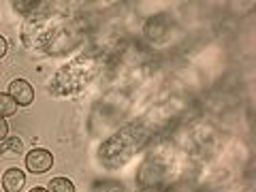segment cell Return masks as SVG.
<instances>
[{
	"mask_svg": "<svg viewBox=\"0 0 256 192\" xmlns=\"http://www.w3.org/2000/svg\"><path fill=\"white\" fill-rule=\"evenodd\" d=\"M9 94H11V98L18 102V107H28L34 102V88H32L26 79H15V82H11Z\"/></svg>",
	"mask_w": 256,
	"mask_h": 192,
	"instance_id": "obj_3",
	"label": "cell"
},
{
	"mask_svg": "<svg viewBox=\"0 0 256 192\" xmlns=\"http://www.w3.org/2000/svg\"><path fill=\"white\" fill-rule=\"evenodd\" d=\"M6 50H9V45H6V38L0 34V60H2L4 56H6Z\"/></svg>",
	"mask_w": 256,
	"mask_h": 192,
	"instance_id": "obj_9",
	"label": "cell"
},
{
	"mask_svg": "<svg viewBox=\"0 0 256 192\" xmlns=\"http://www.w3.org/2000/svg\"><path fill=\"white\" fill-rule=\"evenodd\" d=\"M18 111V102L11 98L9 92H0V118H9L15 116Z\"/></svg>",
	"mask_w": 256,
	"mask_h": 192,
	"instance_id": "obj_5",
	"label": "cell"
},
{
	"mask_svg": "<svg viewBox=\"0 0 256 192\" xmlns=\"http://www.w3.org/2000/svg\"><path fill=\"white\" fill-rule=\"evenodd\" d=\"M30 192H50V190H47V188H41V186H36V188H32Z\"/></svg>",
	"mask_w": 256,
	"mask_h": 192,
	"instance_id": "obj_10",
	"label": "cell"
},
{
	"mask_svg": "<svg viewBox=\"0 0 256 192\" xmlns=\"http://www.w3.org/2000/svg\"><path fill=\"white\" fill-rule=\"evenodd\" d=\"M54 166V154L50 150L36 148L26 156V169L34 175H43Z\"/></svg>",
	"mask_w": 256,
	"mask_h": 192,
	"instance_id": "obj_2",
	"label": "cell"
},
{
	"mask_svg": "<svg viewBox=\"0 0 256 192\" xmlns=\"http://www.w3.org/2000/svg\"><path fill=\"white\" fill-rule=\"evenodd\" d=\"M4 141H6L4 146H2V152H4V154H6L9 150H13L15 154H20V152L24 150V143H22V139H18V137H13V139H4Z\"/></svg>",
	"mask_w": 256,
	"mask_h": 192,
	"instance_id": "obj_7",
	"label": "cell"
},
{
	"mask_svg": "<svg viewBox=\"0 0 256 192\" xmlns=\"http://www.w3.org/2000/svg\"><path fill=\"white\" fill-rule=\"evenodd\" d=\"M6 134H9V124H6L4 118H0V141H4Z\"/></svg>",
	"mask_w": 256,
	"mask_h": 192,
	"instance_id": "obj_8",
	"label": "cell"
},
{
	"mask_svg": "<svg viewBox=\"0 0 256 192\" xmlns=\"http://www.w3.org/2000/svg\"><path fill=\"white\" fill-rule=\"evenodd\" d=\"M47 190L50 192H75V186L68 178H54L50 182V188Z\"/></svg>",
	"mask_w": 256,
	"mask_h": 192,
	"instance_id": "obj_6",
	"label": "cell"
},
{
	"mask_svg": "<svg viewBox=\"0 0 256 192\" xmlns=\"http://www.w3.org/2000/svg\"><path fill=\"white\" fill-rule=\"evenodd\" d=\"M26 186V175L20 169H6L2 175V190L4 192H22V188Z\"/></svg>",
	"mask_w": 256,
	"mask_h": 192,
	"instance_id": "obj_4",
	"label": "cell"
},
{
	"mask_svg": "<svg viewBox=\"0 0 256 192\" xmlns=\"http://www.w3.org/2000/svg\"><path fill=\"white\" fill-rule=\"evenodd\" d=\"M100 62L94 56H82L75 58L73 62H68L66 66H62L58 70V75L54 79V90H58L60 94H77L98 75Z\"/></svg>",
	"mask_w": 256,
	"mask_h": 192,
	"instance_id": "obj_1",
	"label": "cell"
},
{
	"mask_svg": "<svg viewBox=\"0 0 256 192\" xmlns=\"http://www.w3.org/2000/svg\"><path fill=\"white\" fill-rule=\"evenodd\" d=\"M114 192H120V190H114Z\"/></svg>",
	"mask_w": 256,
	"mask_h": 192,
	"instance_id": "obj_11",
	"label": "cell"
}]
</instances>
